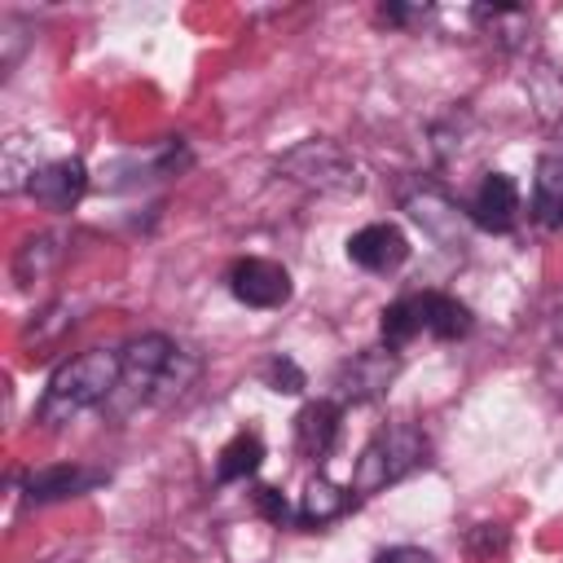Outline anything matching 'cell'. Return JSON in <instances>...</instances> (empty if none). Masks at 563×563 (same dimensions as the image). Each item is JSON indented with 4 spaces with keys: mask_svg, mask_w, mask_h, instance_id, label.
<instances>
[{
    "mask_svg": "<svg viewBox=\"0 0 563 563\" xmlns=\"http://www.w3.org/2000/svg\"><path fill=\"white\" fill-rule=\"evenodd\" d=\"M119 378H123V356L114 347H88V352H75L66 356L53 374H48V387L40 396V422L44 427H62L70 418H79L84 409L110 400L119 391Z\"/></svg>",
    "mask_w": 563,
    "mask_h": 563,
    "instance_id": "cell-1",
    "label": "cell"
},
{
    "mask_svg": "<svg viewBox=\"0 0 563 563\" xmlns=\"http://www.w3.org/2000/svg\"><path fill=\"white\" fill-rule=\"evenodd\" d=\"M431 462V440H427V431L418 427V422H387V427H378L369 440H365V449H361V457H356V466H352V493L356 497H374V493H383V488H391V484H400V479H409L413 471H422Z\"/></svg>",
    "mask_w": 563,
    "mask_h": 563,
    "instance_id": "cell-2",
    "label": "cell"
},
{
    "mask_svg": "<svg viewBox=\"0 0 563 563\" xmlns=\"http://www.w3.org/2000/svg\"><path fill=\"white\" fill-rule=\"evenodd\" d=\"M119 356H123V378H119V387H128L132 400H154V405L180 396L185 383H189L194 369H198L194 356H185L167 334H141V339H132Z\"/></svg>",
    "mask_w": 563,
    "mask_h": 563,
    "instance_id": "cell-3",
    "label": "cell"
},
{
    "mask_svg": "<svg viewBox=\"0 0 563 563\" xmlns=\"http://www.w3.org/2000/svg\"><path fill=\"white\" fill-rule=\"evenodd\" d=\"M277 172L286 180H295L299 189L308 194H330V198H347L365 185L361 176V163L352 158V150H343L339 141L330 136H308L299 145H290L282 158H277Z\"/></svg>",
    "mask_w": 563,
    "mask_h": 563,
    "instance_id": "cell-4",
    "label": "cell"
},
{
    "mask_svg": "<svg viewBox=\"0 0 563 563\" xmlns=\"http://www.w3.org/2000/svg\"><path fill=\"white\" fill-rule=\"evenodd\" d=\"M400 211H409V220L431 238L440 242L444 251H462L466 246V229H471V216L466 207L435 180L427 176H409L400 185Z\"/></svg>",
    "mask_w": 563,
    "mask_h": 563,
    "instance_id": "cell-5",
    "label": "cell"
},
{
    "mask_svg": "<svg viewBox=\"0 0 563 563\" xmlns=\"http://www.w3.org/2000/svg\"><path fill=\"white\" fill-rule=\"evenodd\" d=\"M396 374H400V356L391 347H365V352H356L352 361H343L334 369V400L339 405L378 400V396H387Z\"/></svg>",
    "mask_w": 563,
    "mask_h": 563,
    "instance_id": "cell-6",
    "label": "cell"
},
{
    "mask_svg": "<svg viewBox=\"0 0 563 563\" xmlns=\"http://www.w3.org/2000/svg\"><path fill=\"white\" fill-rule=\"evenodd\" d=\"M224 282H229V295L238 303H246V308H282V303H290V290H295L286 264L264 260V255L233 260Z\"/></svg>",
    "mask_w": 563,
    "mask_h": 563,
    "instance_id": "cell-7",
    "label": "cell"
},
{
    "mask_svg": "<svg viewBox=\"0 0 563 563\" xmlns=\"http://www.w3.org/2000/svg\"><path fill=\"white\" fill-rule=\"evenodd\" d=\"M347 260L365 273H396L409 260V238L391 220H369L347 238Z\"/></svg>",
    "mask_w": 563,
    "mask_h": 563,
    "instance_id": "cell-8",
    "label": "cell"
},
{
    "mask_svg": "<svg viewBox=\"0 0 563 563\" xmlns=\"http://www.w3.org/2000/svg\"><path fill=\"white\" fill-rule=\"evenodd\" d=\"M466 216H471V224L484 229V233H510V229L519 224V185H515V176L488 172V176L475 185V194H471V202H466Z\"/></svg>",
    "mask_w": 563,
    "mask_h": 563,
    "instance_id": "cell-9",
    "label": "cell"
},
{
    "mask_svg": "<svg viewBox=\"0 0 563 563\" xmlns=\"http://www.w3.org/2000/svg\"><path fill=\"white\" fill-rule=\"evenodd\" d=\"M26 194L44 207V211H75L79 198L88 194V167L79 158H48L35 167Z\"/></svg>",
    "mask_w": 563,
    "mask_h": 563,
    "instance_id": "cell-10",
    "label": "cell"
},
{
    "mask_svg": "<svg viewBox=\"0 0 563 563\" xmlns=\"http://www.w3.org/2000/svg\"><path fill=\"white\" fill-rule=\"evenodd\" d=\"M101 479H106V471H97V466H79V462H53V466L26 471L22 493H26V501L44 506V501H66V497H79V493L97 488Z\"/></svg>",
    "mask_w": 563,
    "mask_h": 563,
    "instance_id": "cell-11",
    "label": "cell"
},
{
    "mask_svg": "<svg viewBox=\"0 0 563 563\" xmlns=\"http://www.w3.org/2000/svg\"><path fill=\"white\" fill-rule=\"evenodd\" d=\"M339 431H343V405L339 400H308L295 413V449L308 462L330 457V449L339 444Z\"/></svg>",
    "mask_w": 563,
    "mask_h": 563,
    "instance_id": "cell-12",
    "label": "cell"
},
{
    "mask_svg": "<svg viewBox=\"0 0 563 563\" xmlns=\"http://www.w3.org/2000/svg\"><path fill=\"white\" fill-rule=\"evenodd\" d=\"M413 308H418V325H422V334H431V339H440V343L466 339L471 325H475L471 308H466L462 299L444 295V290H422V295H413Z\"/></svg>",
    "mask_w": 563,
    "mask_h": 563,
    "instance_id": "cell-13",
    "label": "cell"
},
{
    "mask_svg": "<svg viewBox=\"0 0 563 563\" xmlns=\"http://www.w3.org/2000/svg\"><path fill=\"white\" fill-rule=\"evenodd\" d=\"M352 501H356V493H352V488H339L325 471H317V475L303 484V493H299L295 519H299L303 528H321V523H330V519L347 515V510H352Z\"/></svg>",
    "mask_w": 563,
    "mask_h": 563,
    "instance_id": "cell-14",
    "label": "cell"
},
{
    "mask_svg": "<svg viewBox=\"0 0 563 563\" xmlns=\"http://www.w3.org/2000/svg\"><path fill=\"white\" fill-rule=\"evenodd\" d=\"M532 220L563 229V150H550L532 167Z\"/></svg>",
    "mask_w": 563,
    "mask_h": 563,
    "instance_id": "cell-15",
    "label": "cell"
},
{
    "mask_svg": "<svg viewBox=\"0 0 563 563\" xmlns=\"http://www.w3.org/2000/svg\"><path fill=\"white\" fill-rule=\"evenodd\" d=\"M260 466H264V440H260V431H238L220 449V457H216V484L251 479Z\"/></svg>",
    "mask_w": 563,
    "mask_h": 563,
    "instance_id": "cell-16",
    "label": "cell"
},
{
    "mask_svg": "<svg viewBox=\"0 0 563 563\" xmlns=\"http://www.w3.org/2000/svg\"><path fill=\"white\" fill-rule=\"evenodd\" d=\"M471 18H475V22L484 26V35L497 40L501 48H519V44L528 40V26H532L528 9H519V4H475Z\"/></svg>",
    "mask_w": 563,
    "mask_h": 563,
    "instance_id": "cell-17",
    "label": "cell"
},
{
    "mask_svg": "<svg viewBox=\"0 0 563 563\" xmlns=\"http://www.w3.org/2000/svg\"><path fill=\"white\" fill-rule=\"evenodd\" d=\"M378 334H383V347H391V352H400L409 339H418V334H422V325H418V308H413V295H405V299H396V303H387V308H383Z\"/></svg>",
    "mask_w": 563,
    "mask_h": 563,
    "instance_id": "cell-18",
    "label": "cell"
},
{
    "mask_svg": "<svg viewBox=\"0 0 563 563\" xmlns=\"http://www.w3.org/2000/svg\"><path fill=\"white\" fill-rule=\"evenodd\" d=\"M260 378H264V387H268V391H277V396H299V391L308 387L303 369H299V365H295L286 352L268 356V361L260 365Z\"/></svg>",
    "mask_w": 563,
    "mask_h": 563,
    "instance_id": "cell-19",
    "label": "cell"
},
{
    "mask_svg": "<svg viewBox=\"0 0 563 563\" xmlns=\"http://www.w3.org/2000/svg\"><path fill=\"white\" fill-rule=\"evenodd\" d=\"M48 264H53V238L40 233V238H26L22 242V251L13 260V273H18V282H35V277L48 273Z\"/></svg>",
    "mask_w": 563,
    "mask_h": 563,
    "instance_id": "cell-20",
    "label": "cell"
},
{
    "mask_svg": "<svg viewBox=\"0 0 563 563\" xmlns=\"http://www.w3.org/2000/svg\"><path fill=\"white\" fill-rule=\"evenodd\" d=\"M506 545H510V537H506L501 523H475V528L466 532V554H471V559H493V554H501Z\"/></svg>",
    "mask_w": 563,
    "mask_h": 563,
    "instance_id": "cell-21",
    "label": "cell"
},
{
    "mask_svg": "<svg viewBox=\"0 0 563 563\" xmlns=\"http://www.w3.org/2000/svg\"><path fill=\"white\" fill-rule=\"evenodd\" d=\"M255 506H260V515L268 519V523H286V519H295V510L286 506V497L277 493V488H255Z\"/></svg>",
    "mask_w": 563,
    "mask_h": 563,
    "instance_id": "cell-22",
    "label": "cell"
},
{
    "mask_svg": "<svg viewBox=\"0 0 563 563\" xmlns=\"http://www.w3.org/2000/svg\"><path fill=\"white\" fill-rule=\"evenodd\" d=\"M374 563H435L427 550H418V545H396V550H383Z\"/></svg>",
    "mask_w": 563,
    "mask_h": 563,
    "instance_id": "cell-23",
    "label": "cell"
}]
</instances>
